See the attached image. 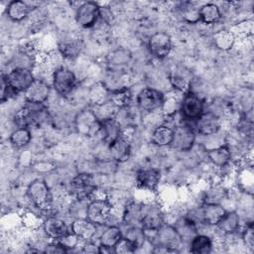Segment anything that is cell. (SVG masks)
<instances>
[{"label": "cell", "mask_w": 254, "mask_h": 254, "mask_svg": "<svg viewBox=\"0 0 254 254\" xmlns=\"http://www.w3.org/2000/svg\"><path fill=\"white\" fill-rule=\"evenodd\" d=\"M143 211V205L134 201L126 203L123 209L122 221L127 225L140 226L141 216Z\"/></svg>", "instance_id": "cell-28"}, {"label": "cell", "mask_w": 254, "mask_h": 254, "mask_svg": "<svg viewBox=\"0 0 254 254\" xmlns=\"http://www.w3.org/2000/svg\"><path fill=\"white\" fill-rule=\"evenodd\" d=\"M148 48L152 56L157 59H165L172 50V40L167 33L157 32L151 36Z\"/></svg>", "instance_id": "cell-14"}, {"label": "cell", "mask_w": 254, "mask_h": 254, "mask_svg": "<svg viewBox=\"0 0 254 254\" xmlns=\"http://www.w3.org/2000/svg\"><path fill=\"white\" fill-rule=\"evenodd\" d=\"M91 109L101 122L116 118L120 110L111 100H107L102 104L92 105Z\"/></svg>", "instance_id": "cell-32"}, {"label": "cell", "mask_w": 254, "mask_h": 254, "mask_svg": "<svg viewBox=\"0 0 254 254\" xmlns=\"http://www.w3.org/2000/svg\"><path fill=\"white\" fill-rule=\"evenodd\" d=\"M195 130L203 136H211L218 132L220 128V119L213 112H203L194 121Z\"/></svg>", "instance_id": "cell-18"}, {"label": "cell", "mask_w": 254, "mask_h": 254, "mask_svg": "<svg viewBox=\"0 0 254 254\" xmlns=\"http://www.w3.org/2000/svg\"><path fill=\"white\" fill-rule=\"evenodd\" d=\"M139 246L130 240L129 238L122 236V238L116 243L114 246V253L118 254H127V253H134L137 251Z\"/></svg>", "instance_id": "cell-41"}, {"label": "cell", "mask_w": 254, "mask_h": 254, "mask_svg": "<svg viewBox=\"0 0 254 254\" xmlns=\"http://www.w3.org/2000/svg\"><path fill=\"white\" fill-rule=\"evenodd\" d=\"M100 18V6L92 1L81 3L75 12L76 23L82 28H91Z\"/></svg>", "instance_id": "cell-12"}, {"label": "cell", "mask_w": 254, "mask_h": 254, "mask_svg": "<svg viewBox=\"0 0 254 254\" xmlns=\"http://www.w3.org/2000/svg\"><path fill=\"white\" fill-rule=\"evenodd\" d=\"M11 94H15V93L12 91V89L9 87L8 83L6 82L4 74H2V77H1V102L3 103L4 101H6Z\"/></svg>", "instance_id": "cell-45"}, {"label": "cell", "mask_w": 254, "mask_h": 254, "mask_svg": "<svg viewBox=\"0 0 254 254\" xmlns=\"http://www.w3.org/2000/svg\"><path fill=\"white\" fill-rule=\"evenodd\" d=\"M195 141V132L189 125H178L174 129V137L170 146L181 152L190 151Z\"/></svg>", "instance_id": "cell-13"}, {"label": "cell", "mask_w": 254, "mask_h": 254, "mask_svg": "<svg viewBox=\"0 0 254 254\" xmlns=\"http://www.w3.org/2000/svg\"><path fill=\"white\" fill-rule=\"evenodd\" d=\"M32 139L31 131L25 127H18L10 135V143L16 148H23L27 146Z\"/></svg>", "instance_id": "cell-39"}, {"label": "cell", "mask_w": 254, "mask_h": 254, "mask_svg": "<svg viewBox=\"0 0 254 254\" xmlns=\"http://www.w3.org/2000/svg\"><path fill=\"white\" fill-rule=\"evenodd\" d=\"M177 229V231L179 232L180 236L182 237L183 241L187 238L191 239L197 232H196V224L191 221L190 219H189L187 216L182 217L181 219H179L176 223V225H174Z\"/></svg>", "instance_id": "cell-38"}, {"label": "cell", "mask_w": 254, "mask_h": 254, "mask_svg": "<svg viewBox=\"0 0 254 254\" xmlns=\"http://www.w3.org/2000/svg\"><path fill=\"white\" fill-rule=\"evenodd\" d=\"M70 192L74 199H89L97 190V185L93 175L80 173L76 175L69 185Z\"/></svg>", "instance_id": "cell-7"}, {"label": "cell", "mask_w": 254, "mask_h": 254, "mask_svg": "<svg viewBox=\"0 0 254 254\" xmlns=\"http://www.w3.org/2000/svg\"><path fill=\"white\" fill-rule=\"evenodd\" d=\"M44 252H46V253H66V252H68V250L60 240H53L52 242L48 243L47 246H45Z\"/></svg>", "instance_id": "cell-44"}, {"label": "cell", "mask_w": 254, "mask_h": 254, "mask_svg": "<svg viewBox=\"0 0 254 254\" xmlns=\"http://www.w3.org/2000/svg\"><path fill=\"white\" fill-rule=\"evenodd\" d=\"M213 249V241L211 237L205 234L196 233L190 240V252L194 254H207Z\"/></svg>", "instance_id": "cell-27"}, {"label": "cell", "mask_w": 254, "mask_h": 254, "mask_svg": "<svg viewBox=\"0 0 254 254\" xmlns=\"http://www.w3.org/2000/svg\"><path fill=\"white\" fill-rule=\"evenodd\" d=\"M227 190L221 186H212L210 187L203 195V203H213L221 204V202L226 198Z\"/></svg>", "instance_id": "cell-37"}, {"label": "cell", "mask_w": 254, "mask_h": 254, "mask_svg": "<svg viewBox=\"0 0 254 254\" xmlns=\"http://www.w3.org/2000/svg\"><path fill=\"white\" fill-rule=\"evenodd\" d=\"M198 17L204 24L217 23L221 18L220 9L213 3H206L198 8Z\"/></svg>", "instance_id": "cell-33"}, {"label": "cell", "mask_w": 254, "mask_h": 254, "mask_svg": "<svg viewBox=\"0 0 254 254\" xmlns=\"http://www.w3.org/2000/svg\"><path fill=\"white\" fill-rule=\"evenodd\" d=\"M52 84L58 94L67 97L74 91L77 79L72 70L65 66H59L52 73Z\"/></svg>", "instance_id": "cell-6"}, {"label": "cell", "mask_w": 254, "mask_h": 254, "mask_svg": "<svg viewBox=\"0 0 254 254\" xmlns=\"http://www.w3.org/2000/svg\"><path fill=\"white\" fill-rule=\"evenodd\" d=\"M207 157L209 161L217 167H225L231 160V152L225 145L207 150Z\"/></svg>", "instance_id": "cell-29"}, {"label": "cell", "mask_w": 254, "mask_h": 254, "mask_svg": "<svg viewBox=\"0 0 254 254\" xmlns=\"http://www.w3.org/2000/svg\"><path fill=\"white\" fill-rule=\"evenodd\" d=\"M171 85L178 91L187 92L190 89L191 82V74L187 68L182 66L175 67L169 75Z\"/></svg>", "instance_id": "cell-22"}, {"label": "cell", "mask_w": 254, "mask_h": 254, "mask_svg": "<svg viewBox=\"0 0 254 254\" xmlns=\"http://www.w3.org/2000/svg\"><path fill=\"white\" fill-rule=\"evenodd\" d=\"M161 110H162L164 116L171 117L174 114H176L177 111L180 110V102L174 97L165 98Z\"/></svg>", "instance_id": "cell-42"}, {"label": "cell", "mask_w": 254, "mask_h": 254, "mask_svg": "<svg viewBox=\"0 0 254 254\" xmlns=\"http://www.w3.org/2000/svg\"><path fill=\"white\" fill-rule=\"evenodd\" d=\"M100 133H102V139L104 142L109 145L122 135L121 125L119 121L116 120V118L103 121Z\"/></svg>", "instance_id": "cell-31"}, {"label": "cell", "mask_w": 254, "mask_h": 254, "mask_svg": "<svg viewBox=\"0 0 254 254\" xmlns=\"http://www.w3.org/2000/svg\"><path fill=\"white\" fill-rule=\"evenodd\" d=\"M213 43L219 50L228 51L235 43V35L230 30H219L213 35Z\"/></svg>", "instance_id": "cell-36"}, {"label": "cell", "mask_w": 254, "mask_h": 254, "mask_svg": "<svg viewBox=\"0 0 254 254\" xmlns=\"http://www.w3.org/2000/svg\"><path fill=\"white\" fill-rule=\"evenodd\" d=\"M242 240L247 248L250 250H253L254 248V234H253V225L252 222H250L248 225H246V228L244 229L242 233Z\"/></svg>", "instance_id": "cell-43"}, {"label": "cell", "mask_w": 254, "mask_h": 254, "mask_svg": "<svg viewBox=\"0 0 254 254\" xmlns=\"http://www.w3.org/2000/svg\"><path fill=\"white\" fill-rule=\"evenodd\" d=\"M110 90L103 82H96L90 86L87 91V98L91 105L102 104L109 100Z\"/></svg>", "instance_id": "cell-30"}, {"label": "cell", "mask_w": 254, "mask_h": 254, "mask_svg": "<svg viewBox=\"0 0 254 254\" xmlns=\"http://www.w3.org/2000/svg\"><path fill=\"white\" fill-rule=\"evenodd\" d=\"M83 249L82 251L83 252H87V253H100V245H96L95 243L91 241H85L84 242V245L82 246Z\"/></svg>", "instance_id": "cell-46"}, {"label": "cell", "mask_w": 254, "mask_h": 254, "mask_svg": "<svg viewBox=\"0 0 254 254\" xmlns=\"http://www.w3.org/2000/svg\"><path fill=\"white\" fill-rule=\"evenodd\" d=\"M153 233L154 236L151 242L154 246L165 247L177 252L178 248L183 243V239L174 225L165 223Z\"/></svg>", "instance_id": "cell-8"}, {"label": "cell", "mask_w": 254, "mask_h": 254, "mask_svg": "<svg viewBox=\"0 0 254 254\" xmlns=\"http://www.w3.org/2000/svg\"><path fill=\"white\" fill-rule=\"evenodd\" d=\"M179 111L185 119L195 121L204 112L203 101L194 92L189 90L185 92V95L180 102Z\"/></svg>", "instance_id": "cell-11"}, {"label": "cell", "mask_w": 254, "mask_h": 254, "mask_svg": "<svg viewBox=\"0 0 254 254\" xmlns=\"http://www.w3.org/2000/svg\"><path fill=\"white\" fill-rule=\"evenodd\" d=\"M4 77L14 93L24 92L36 79L32 69L26 67H14Z\"/></svg>", "instance_id": "cell-9"}, {"label": "cell", "mask_w": 254, "mask_h": 254, "mask_svg": "<svg viewBox=\"0 0 254 254\" xmlns=\"http://www.w3.org/2000/svg\"><path fill=\"white\" fill-rule=\"evenodd\" d=\"M82 49L81 40L74 36H67L59 43V51L61 55L67 59L76 58Z\"/></svg>", "instance_id": "cell-23"}, {"label": "cell", "mask_w": 254, "mask_h": 254, "mask_svg": "<svg viewBox=\"0 0 254 254\" xmlns=\"http://www.w3.org/2000/svg\"><path fill=\"white\" fill-rule=\"evenodd\" d=\"M50 91L51 87L45 80L36 78L24 91L25 101L32 103H45L49 98Z\"/></svg>", "instance_id": "cell-17"}, {"label": "cell", "mask_w": 254, "mask_h": 254, "mask_svg": "<svg viewBox=\"0 0 254 254\" xmlns=\"http://www.w3.org/2000/svg\"><path fill=\"white\" fill-rule=\"evenodd\" d=\"M97 226L95 223L91 222L86 217L84 218H75L70 223L71 232L82 242L91 241L96 235Z\"/></svg>", "instance_id": "cell-19"}, {"label": "cell", "mask_w": 254, "mask_h": 254, "mask_svg": "<svg viewBox=\"0 0 254 254\" xmlns=\"http://www.w3.org/2000/svg\"><path fill=\"white\" fill-rule=\"evenodd\" d=\"M102 122L96 117L91 108H83L74 117L76 132L85 137H94L100 134Z\"/></svg>", "instance_id": "cell-4"}, {"label": "cell", "mask_w": 254, "mask_h": 254, "mask_svg": "<svg viewBox=\"0 0 254 254\" xmlns=\"http://www.w3.org/2000/svg\"><path fill=\"white\" fill-rule=\"evenodd\" d=\"M123 233L119 226L117 225H107L105 230L99 235V245L103 248L113 249L116 243L122 238Z\"/></svg>", "instance_id": "cell-25"}, {"label": "cell", "mask_w": 254, "mask_h": 254, "mask_svg": "<svg viewBox=\"0 0 254 254\" xmlns=\"http://www.w3.org/2000/svg\"><path fill=\"white\" fill-rule=\"evenodd\" d=\"M108 151L110 157L114 161L118 163H123L127 161L130 157L131 145L129 140L125 136L121 135L108 145Z\"/></svg>", "instance_id": "cell-21"}, {"label": "cell", "mask_w": 254, "mask_h": 254, "mask_svg": "<svg viewBox=\"0 0 254 254\" xmlns=\"http://www.w3.org/2000/svg\"><path fill=\"white\" fill-rule=\"evenodd\" d=\"M43 229L45 234L53 240H61L71 232L70 225L57 216H48L43 222Z\"/></svg>", "instance_id": "cell-15"}, {"label": "cell", "mask_w": 254, "mask_h": 254, "mask_svg": "<svg viewBox=\"0 0 254 254\" xmlns=\"http://www.w3.org/2000/svg\"><path fill=\"white\" fill-rule=\"evenodd\" d=\"M226 210L221 204L203 203L190 210L187 217L193 221L195 224H205L208 226H215L218 221L223 217Z\"/></svg>", "instance_id": "cell-2"}, {"label": "cell", "mask_w": 254, "mask_h": 254, "mask_svg": "<svg viewBox=\"0 0 254 254\" xmlns=\"http://www.w3.org/2000/svg\"><path fill=\"white\" fill-rule=\"evenodd\" d=\"M161 180V173L159 170L150 168L142 169L136 174V185L143 190H156Z\"/></svg>", "instance_id": "cell-20"}, {"label": "cell", "mask_w": 254, "mask_h": 254, "mask_svg": "<svg viewBox=\"0 0 254 254\" xmlns=\"http://www.w3.org/2000/svg\"><path fill=\"white\" fill-rule=\"evenodd\" d=\"M131 59V54L126 50H116L109 54L108 63L111 66L117 68L127 64Z\"/></svg>", "instance_id": "cell-40"}, {"label": "cell", "mask_w": 254, "mask_h": 254, "mask_svg": "<svg viewBox=\"0 0 254 254\" xmlns=\"http://www.w3.org/2000/svg\"><path fill=\"white\" fill-rule=\"evenodd\" d=\"M165 100V95L159 89L145 87L137 95L138 107L146 112H154L161 109Z\"/></svg>", "instance_id": "cell-10"}, {"label": "cell", "mask_w": 254, "mask_h": 254, "mask_svg": "<svg viewBox=\"0 0 254 254\" xmlns=\"http://www.w3.org/2000/svg\"><path fill=\"white\" fill-rule=\"evenodd\" d=\"M165 224V217L163 212L155 206H143L140 226L144 231L154 232Z\"/></svg>", "instance_id": "cell-16"}, {"label": "cell", "mask_w": 254, "mask_h": 254, "mask_svg": "<svg viewBox=\"0 0 254 254\" xmlns=\"http://www.w3.org/2000/svg\"><path fill=\"white\" fill-rule=\"evenodd\" d=\"M114 206L107 197H96L88 201L86 218L96 225H108Z\"/></svg>", "instance_id": "cell-5"}, {"label": "cell", "mask_w": 254, "mask_h": 254, "mask_svg": "<svg viewBox=\"0 0 254 254\" xmlns=\"http://www.w3.org/2000/svg\"><path fill=\"white\" fill-rule=\"evenodd\" d=\"M27 195L41 211H48L53 204V193L48 184L41 179L34 180L27 189Z\"/></svg>", "instance_id": "cell-3"}, {"label": "cell", "mask_w": 254, "mask_h": 254, "mask_svg": "<svg viewBox=\"0 0 254 254\" xmlns=\"http://www.w3.org/2000/svg\"><path fill=\"white\" fill-rule=\"evenodd\" d=\"M240 226L239 214L236 211H226L223 217L215 225L217 230H219L224 235H231L235 233Z\"/></svg>", "instance_id": "cell-24"}, {"label": "cell", "mask_w": 254, "mask_h": 254, "mask_svg": "<svg viewBox=\"0 0 254 254\" xmlns=\"http://www.w3.org/2000/svg\"><path fill=\"white\" fill-rule=\"evenodd\" d=\"M32 8L27 2L21 0H14L9 2L6 12L8 17L14 22H20L30 15Z\"/></svg>", "instance_id": "cell-26"}, {"label": "cell", "mask_w": 254, "mask_h": 254, "mask_svg": "<svg viewBox=\"0 0 254 254\" xmlns=\"http://www.w3.org/2000/svg\"><path fill=\"white\" fill-rule=\"evenodd\" d=\"M174 137V129L167 125H160L155 128L152 134V142L159 146H170Z\"/></svg>", "instance_id": "cell-34"}, {"label": "cell", "mask_w": 254, "mask_h": 254, "mask_svg": "<svg viewBox=\"0 0 254 254\" xmlns=\"http://www.w3.org/2000/svg\"><path fill=\"white\" fill-rule=\"evenodd\" d=\"M109 100H111L119 109H124L128 107L132 101V92L128 87L122 86L110 91Z\"/></svg>", "instance_id": "cell-35"}, {"label": "cell", "mask_w": 254, "mask_h": 254, "mask_svg": "<svg viewBox=\"0 0 254 254\" xmlns=\"http://www.w3.org/2000/svg\"><path fill=\"white\" fill-rule=\"evenodd\" d=\"M51 114L44 103H32L25 101L23 107L15 115V123L18 127H40L49 122Z\"/></svg>", "instance_id": "cell-1"}]
</instances>
